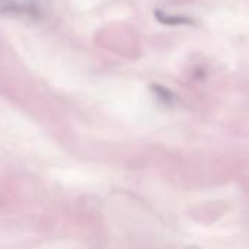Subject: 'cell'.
I'll return each mask as SVG.
<instances>
[{"label":"cell","instance_id":"cell-1","mask_svg":"<svg viewBox=\"0 0 249 249\" xmlns=\"http://www.w3.org/2000/svg\"><path fill=\"white\" fill-rule=\"evenodd\" d=\"M152 93L155 95V98L165 107H172L178 102L175 93L160 85H153L152 86Z\"/></svg>","mask_w":249,"mask_h":249},{"label":"cell","instance_id":"cell-2","mask_svg":"<svg viewBox=\"0 0 249 249\" xmlns=\"http://www.w3.org/2000/svg\"><path fill=\"white\" fill-rule=\"evenodd\" d=\"M155 16L159 19L160 23H165V25H188V23H191V19H190V18L166 15V13H163V12L159 10V9L155 12Z\"/></svg>","mask_w":249,"mask_h":249},{"label":"cell","instance_id":"cell-3","mask_svg":"<svg viewBox=\"0 0 249 249\" xmlns=\"http://www.w3.org/2000/svg\"><path fill=\"white\" fill-rule=\"evenodd\" d=\"M0 15H23V3L16 0H0Z\"/></svg>","mask_w":249,"mask_h":249},{"label":"cell","instance_id":"cell-4","mask_svg":"<svg viewBox=\"0 0 249 249\" xmlns=\"http://www.w3.org/2000/svg\"><path fill=\"white\" fill-rule=\"evenodd\" d=\"M190 249H200V248H190Z\"/></svg>","mask_w":249,"mask_h":249}]
</instances>
